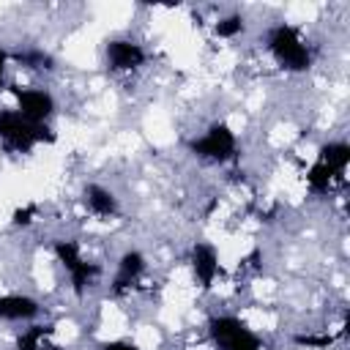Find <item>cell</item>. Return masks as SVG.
<instances>
[{
  "label": "cell",
  "mask_w": 350,
  "mask_h": 350,
  "mask_svg": "<svg viewBox=\"0 0 350 350\" xmlns=\"http://www.w3.org/2000/svg\"><path fill=\"white\" fill-rule=\"evenodd\" d=\"M0 139L8 150L27 153L36 142H55V134L46 123H30L19 112H0Z\"/></svg>",
  "instance_id": "cell-1"
},
{
  "label": "cell",
  "mask_w": 350,
  "mask_h": 350,
  "mask_svg": "<svg viewBox=\"0 0 350 350\" xmlns=\"http://www.w3.org/2000/svg\"><path fill=\"white\" fill-rule=\"evenodd\" d=\"M268 46L273 52V57L290 68V71H304L309 68L312 63V55H309V46L301 41L298 30L290 27V25H276L271 33H268Z\"/></svg>",
  "instance_id": "cell-2"
},
{
  "label": "cell",
  "mask_w": 350,
  "mask_h": 350,
  "mask_svg": "<svg viewBox=\"0 0 350 350\" xmlns=\"http://www.w3.org/2000/svg\"><path fill=\"white\" fill-rule=\"evenodd\" d=\"M211 336L221 350H260V339L235 317H213Z\"/></svg>",
  "instance_id": "cell-3"
},
{
  "label": "cell",
  "mask_w": 350,
  "mask_h": 350,
  "mask_svg": "<svg viewBox=\"0 0 350 350\" xmlns=\"http://www.w3.org/2000/svg\"><path fill=\"white\" fill-rule=\"evenodd\" d=\"M191 150L208 161H227L235 153V134L224 123H216L205 131V137L191 142Z\"/></svg>",
  "instance_id": "cell-4"
},
{
  "label": "cell",
  "mask_w": 350,
  "mask_h": 350,
  "mask_svg": "<svg viewBox=\"0 0 350 350\" xmlns=\"http://www.w3.org/2000/svg\"><path fill=\"white\" fill-rule=\"evenodd\" d=\"M55 252H57L60 262L66 265V271L71 273V284H74L77 295H82V293H85V284H90L93 276L98 273V265L85 262V260L79 257L77 243H71V241H57V243H55Z\"/></svg>",
  "instance_id": "cell-5"
},
{
  "label": "cell",
  "mask_w": 350,
  "mask_h": 350,
  "mask_svg": "<svg viewBox=\"0 0 350 350\" xmlns=\"http://www.w3.org/2000/svg\"><path fill=\"white\" fill-rule=\"evenodd\" d=\"M14 96H16V104H19L16 112L22 118H27L30 123H44L55 109L52 96L44 93V90H19V88H14Z\"/></svg>",
  "instance_id": "cell-6"
},
{
  "label": "cell",
  "mask_w": 350,
  "mask_h": 350,
  "mask_svg": "<svg viewBox=\"0 0 350 350\" xmlns=\"http://www.w3.org/2000/svg\"><path fill=\"white\" fill-rule=\"evenodd\" d=\"M145 63V52L134 41H109L107 44V66L112 71H131Z\"/></svg>",
  "instance_id": "cell-7"
},
{
  "label": "cell",
  "mask_w": 350,
  "mask_h": 350,
  "mask_svg": "<svg viewBox=\"0 0 350 350\" xmlns=\"http://www.w3.org/2000/svg\"><path fill=\"white\" fill-rule=\"evenodd\" d=\"M191 268H194V276L200 279L202 287H211L216 273H219V257H216V249L208 246V243H197L194 252H191Z\"/></svg>",
  "instance_id": "cell-8"
},
{
  "label": "cell",
  "mask_w": 350,
  "mask_h": 350,
  "mask_svg": "<svg viewBox=\"0 0 350 350\" xmlns=\"http://www.w3.org/2000/svg\"><path fill=\"white\" fill-rule=\"evenodd\" d=\"M38 301L27 295H0V317L3 320H27L38 314Z\"/></svg>",
  "instance_id": "cell-9"
},
{
  "label": "cell",
  "mask_w": 350,
  "mask_h": 350,
  "mask_svg": "<svg viewBox=\"0 0 350 350\" xmlns=\"http://www.w3.org/2000/svg\"><path fill=\"white\" fill-rule=\"evenodd\" d=\"M145 268V257L139 252H126L118 262V273H115V293H123L126 287H131L137 282V276Z\"/></svg>",
  "instance_id": "cell-10"
},
{
  "label": "cell",
  "mask_w": 350,
  "mask_h": 350,
  "mask_svg": "<svg viewBox=\"0 0 350 350\" xmlns=\"http://www.w3.org/2000/svg\"><path fill=\"white\" fill-rule=\"evenodd\" d=\"M85 200H88V208H90L96 216H115V213H118V200H115V194L107 191L104 186H88Z\"/></svg>",
  "instance_id": "cell-11"
},
{
  "label": "cell",
  "mask_w": 350,
  "mask_h": 350,
  "mask_svg": "<svg viewBox=\"0 0 350 350\" xmlns=\"http://www.w3.org/2000/svg\"><path fill=\"white\" fill-rule=\"evenodd\" d=\"M320 164H325L331 172H342L345 167H347V161H350V148L345 145V142H331V145H325L323 150H320V159H317Z\"/></svg>",
  "instance_id": "cell-12"
},
{
  "label": "cell",
  "mask_w": 350,
  "mask_h": 350,
  "mask_svg": "<svg viewBox=\"0 0 350 350\" xmlns=\"http://www.w3.org/2000/svg\"><path fill=\"white\" fill-rule=\"evenodd\" d=\"M49 328H44V325H36V328H30L22 339H19V350H57L52 342H49Z\"/></svg>",
  "instance_id": "cell-13"
},
{
  "label": "cell",
  "mask_w": 350,
  "mask_h": 350,
  "mask_svg": "<svg viewBox=\"0 0 350 350\" xmlns=\"http://www.w3.org/2000/svg\"><path fill=\"white\" fill-rule=\"evenodd\" d=\"M336 178V172H331L325 164H314L312 170H309V175H306V183L312 186V191H328V186H331V180Z\"/></svg>",
  "instance_id": "cell-14"
},
{
  "label": "cell",
  "mask_w": 350,
  "mask_h": 350,
  "mask_svg": "<svg viewBox=\"0 0 350 350\" xmlns=\"http://www.w3.org/2000/svg\"><path fill=\"white\" fill-rule=\"evenodd\" d=\"M16 57H19L27 68H52V66H49V63H52V57H49V55H44V52H38V49H36V52H19Z\"/></svg>",
  "instance_id": "cell-15"
},
{
  "label": "cell",
  "mask_w": 350,
  "mask_h": 350,
  "mask_svg": "<svg viewBox=\"0 0 350 350\" xmlns=\"http://www.w3.org/2000/svg\"><path fill=\"white\" fill-rule=\"evenodd\" d=\"M241 27H243V19H241V16H230V19H221V22L216 25V33L224 36V38H230V36L241 33Z\"/></svg>",
  "instance_id": "cell-16"
},
{
  "label": "cell",
  "mask_w": 350,
  "mask_h": 350,
  "mask_svg": "<svg viewBox=\"0 0 350 350\" xmlns=\"http://www.w3.org/2000/svg\"><path fill=\"white\" fill-rule=\"evenodd\" d=\"M33 213H36V205H27V208H19V211L14 213V224H30V221H33V219H30Z\"/></svg>",
  "instance_id": "cell-17"
},
{
  "label": "cell",
  "mask_w": 350,
  "mask_h": 350,
  "mask_svg": "<svg viewBox=\"0 0 350 350\" xmlns=\"http://www.w3.org/2000/svg\"><path fill=\"white\" fill-rule=\"evenodd\" d=\"M298 345H317V347H325V345H331V336H298Z\"/></svg>",
  "instance_id": "cell-18"
},
{
  "label": "cell",
  "mask_w": 350,
  "mask_h": 350,
  "mask_svg": "<svg viewBox=\"0 0 350 350\" xmlns=\"http://www.w3.org/2000/svg\"><path fill=\"white\" fill-rule=\"evenodd\" d=\"M104 350H137L134 345H129V342H109Z\"/></svg>",
  "instance_id": "cell-19"
},
{
  "label": "cell",
  "mask_w": 350,
  "mask_h": 350,
  "mask_svg": "<svg viewBox=\"0 0 350 350\" xmlns=\"http://www.w3.org/2000/svg\"><path fill=\"white\" fill-rule=\"evenodd\" d=\"M5 60H8V57H5V52L0 49V88H3V82H5Z\"/></svg>",
  "instance_id": "cell-20"
}]
</instances>
